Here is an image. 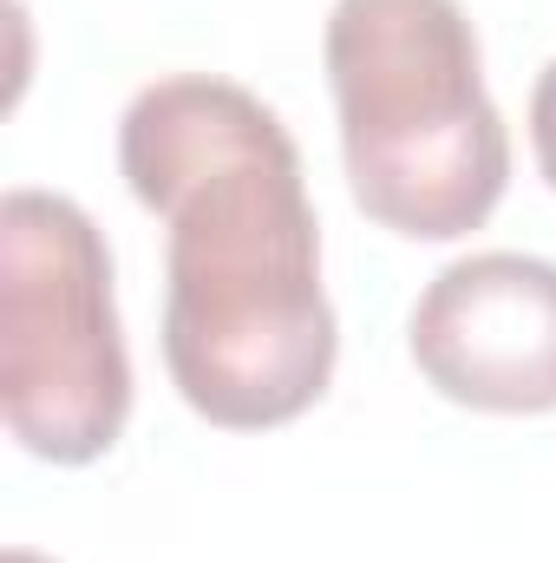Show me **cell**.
I'll return each mask as SVG.
<instances>
[{"mask_svg":"<svg viewBox=\"0 0 556 563\" xmlns=\"http://www.w3.org/2000/svg\"><path fill=\"white\" fill-rule=\"evenodd\" d=\"M119 170L164 217V367L230 432L301 420L341 354L301 151L243 86L177 73L119 119Z\"/></svg>","mask_w":556,"mask_h":563,"instance_id":"1","label":"cell"},{"mask_svg":"<svg viewBox=\"0 0 556 563\" xmlns=\"http://www.w3.org/2000/svg\"><path fill=\"white\" fill-rule=\"evenodd\" d=\"M321 59L354 203L413 243L471 236L511 184V132L485 92L465 7L334 0Z\"/></svg>","mask_w":556,"mask_h":563,"instance_id":"2","label":"cell"},{"mask_svg":"<svg viewBox=\"0 0 556 563\" xmlns=\"http://www.w3.org/2000/svg\"><path fill=\"white\" fill-rule=\"evenodd\" d=\"M0 413L46 465H92L132 420V354L99 223L53 190L0 203Z\"/></svg>","mask_w":556,"mask_h":563,"instance_id":"3","label":"cell"},{"mask_svg":"<svg viewBox=\"0 0 556 563\" xmlns=\"http://www.w3.org/2000/svg\"><path fill=\"white\" fill-rule=\"evenodd\" d=\"M413 361L471 413H556V263L485 250L425 282Z\"/></svg>","mask_w":556,"mask_h":563,"instance_id":"4","label":"cell"},{"mask_svg":"<svg viewBox=\"0 0 556 563\" xmlns=\"http://www.w3.org/2000/svg\"><path fill=\"white\" fill-rule=\"evenodd\" d=\"M531 144H537V170L556 190V59L537 73V92H531Z\"/></svg>","mask_w":556,"mask_h":563,"instance_id":"5","label":"cell"},{"mask_svg":"<svg viewBox=\"0 0 556 563\" xmlns=\"http://www.w3.org/2000/svg\"><path fill=\"white\" fill-rule=\"evenodd\" d=\"M0 563H46V558H33V551H7Z\"/></svg>","mask_w":556,"mask_h":563,"instance_id":"6","label":"cell"}]
</instances>
